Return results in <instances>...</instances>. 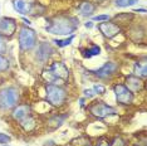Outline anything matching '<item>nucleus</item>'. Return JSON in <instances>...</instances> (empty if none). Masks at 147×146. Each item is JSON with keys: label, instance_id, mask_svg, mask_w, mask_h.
Instances as JSON below:
<instances>
[{"label": "nucleus", "instance_id": "nucleus-10", "mask_svg": "<svg viewBox=\"0 0 147 146\" xmlns=\"http://www.w3.org/2000/svg\"><path fill=\"white\" fill-rule=\"evenodd\" d=\"M118 69V66L116 64V63L113 62H107L105 66H102L99 69H97V71H94V74L97 76L98 78H108L109 76H112L113 73H116V71Z\"/></svg>", "mask_w": 147, "mask_h": 146}, {"label": "nucleus", "instance_id": "nucleus-8", "mask_svg": "<svg viewBox=\"0 0 147 146\" xmlns=\"http://www.w3.org/2000/svg\"><path fill=\"white\" fill-rule=\"evenodd\" d=\"M16 30V22L13 18H1L0 19V34L3 36H10L14 35Z\"/></svg>", "mask_w": 147, "mask_h": 146}, {"label": "nucleus", "instance_id": "nucleus-33", "mask_svg": "<svg viewBox=\"0 0 147 146\" xmlns=\"http://www.w3.org/2000/svg\"><path fill=\"white\" fill-rule=\"evenodd\" d=\"M135 146H141V145H135Z\"/></svg>", "mask_w": 147, "mask_h": 146}, {"label": "nucleus", "instance_id": "nucleus-12", "mask_svg": "<svg viewBox=\"0 0 147 146\" xmlns=\"http://www.w3.org/2000/svg\"><path fill=\"white\" fill-rule=\"evenodd\" d=\"M126 87L132 92V93H137L143 88V81L137 76H128L126 78Z\"/></svg>", "mask_w": 147, "mask_h": 146}, {"label": "nucleus", "instance_id": "nucleus-27", "mask_svg": "<svg viewBox=\"0 0 147 146\" xmlns=\"http://www.w3.org/2000/svg\"><path fill=\"white\" fill-rule=\"evenodd\" d=\"M94 146H111V144H109L105 137H102V139H99V140H97Z\"/></svg>", "mask_w": 147, "mask_h": 146}, {"label": "nucleus", "instance_id": "nucleus-17", "mask_svg": "<svg viewBox=\"0 0 147 146\" xmlns=\"http://www.w3.org/2000/svg\"><path fill=\"white\" fill-rule=\"evenodd\" d=\"M68 117V115H62V116H54L51 120L48 121V125H51L53 128H57L59 126H62V124L64 122V120Z\"/></svg>", "mask_w": 147, "mask_h": 146}, {"label": "nucleus", "instance_id": "nucleus-3", "mask_svg": "<svg viewBox=\"0 0 147 146\" xmlns=\"http://www.w3.org/2000/svg\"><path fill=\"white\" fill-rule=\"evenodd\" d=\"M19 101V92L14 87H8L0 91V108L8 110L15 107Z\"/></svg>", "mask_w": 147, "mask_h": 146}, {"label": "nucleus", "instance_id": "nucleus-32", "mask_svg": "<svg viewBox=\"0 0 147 146\" xmlns=\"http://www.w3.org/2000/svg\"><path fill=\"white\" fill-rule=\"evenodd\" d=\"M23 20H24V22H25V23H26V24H28V25H29V24H32V23H30V20H28V19H25V18H23Z\"/></svg>", "mask_w": 147, "mask_h": 146}, {"label": "nucleus", "instance_id": "nucleus-13", "mask_svg": "<svg viewBox=\"0 0 147 146\" xmlns=\"http://www.w3.org/2000/svg\"><path fill=\"white\" fill-rule=\"evenodd\" d=\"M13 118H14L15 121H23L24 118H26L28 116H30V106L28 105H20L18 106V107L14 108V111H13Z\"/></svg>", "mask_w": 147, "mask_h": 146}, {"label": "nucleus", "instance_id": "nucleus-16", "mask_svg": "<svg viewBox=\"0 0 147 146\" xmlns=\"http://www.w3.org/2000/svg\"><path fill=\"white\" fill-rule=\"evenodd\" d=\"M146 74H147L146 63H143V64H141L140 62L135 63V76H137V77H140V78H145Z\"/></svg>", "mask_w": 147, "mask_h": 146}, {"label": "nucleus", "instance_id": "nucleus-22", "mask_svg": "<svg viewBox=\"0 0 147 146\" xmlns=\"http://www.w3.org/2000/svg\"><path fill=\"white\" fill-rule=\"evenodd\" d=\"M92 89L94 91L96 95H103L106 92V87L105 86H102V84H94Z\"/></svg>", "mask_w": 147, "mask_h": 146}, {"label": "nucleus", "instance_id": "nucleus-34", "mask_svg": "<svg viewBox=\"0 0 147 146\" xmlns=\"http://www.w3.org/2000/svg\"><path fill=\"white\" fill-rule=\"evenodd\" d=\"M3 146H5V145H3Z\"/></svg>", "mask_w": 147, "mask_h": 146}, {"label": "nucleus", "instance_id": "nucleus-30", "mask_svg": "<svg viewBox=\"0 0 147 146\" xmlns=\"http://www.w3.org/2000/svg\"><path fill=\"white\" fill-rule=\"evenodd\" d=\"M133 11H135V13H138V11H141V13H146V9H135Z\"/></svg>", "mask_w": 147, "mask_h": 146}, {"label": "nucleus", "instance_id": "nucleus-19", "mask_svg": "<svg viewBox=\"0 0 147 146\" xmlns=\"http://www.w3.org/2000/svg\"><path fill=\"white\" fill-rule=\"evenodd\" d=\"M99 53H101V48H99L98 45H92V48L83 51V55H84L86 58H91L93 55H98Z\"/></svg>", "mask_w": 147, "mask_h": 146}, {"label": "nucleus", "instance_id": "nucleus-6", "mask_svg": "<svg viewBox=\"0 0 147 146\" xmlns=\"http://www.w3.org/2000/svg\"><path fill=\"white\" fill-rule=\"evenodd\" d=\"M116 101L121 105H131L133 101V93L125 84H116L113 87Z\"/></svg>", "mask_w": 147, "mask_h": 146}, {"label": "nucleus", "instance_id": "nucleus-15", "mask_svg": "<svg viewBox=\"0 0 147 146\" xmlns=\"http://www.w3.org/2000/svg\"><path fill=\"white\" fill-rule=\"evenodd\" d=\"M96 6L89 1H83L81 3V5L78 6V14L82 16H91L94 11Z\"/></svg>", "mask_w": 147, "mask_h": 146}, {"label": "nucleus", "instance_id": "nucleus-14", "mask_svg": "<svg viewBox=\"0 0 147 146\" xmlns=\"http://www.w3.org/2000/svg\"><path fill=\"white\" fill-rule=\"evenodd\" d=\"M13 6L19 14H28L30 13V8H32V4L26 3L25 0H14L13 1Z\"/></svg>", "mask_w": 147, "mask_h": 146}, {"label": "nucleus", "instance_id": "nucleus-1", "mask_svg": "<svg viewBox=\"0 0 147 146\" xmlns=\"http://www.w3.org/2000/svg\"><path fill=\"white\" fill-rule=\"evenodd\" d=\"M79 26V20L76 16L59 15L49 20V24L45 26V30L55 35H69L76 32Z\"/></svg>", "mask_w": 147, "mask_h": 146}, {"label": "nucleus", "instance_id": "nucleus-21", "mask_svg": "<svg viewBox=\"0 0 147 146\" xmlns=\"http://www.w3.org/2000/svg\"><path fill=\"white\" fill-rule=\"evenodd\" d=\"M9 68V61L0 54V72H4Z\"/></svg>", "mask_w": 147, "mask_h": 146}, {"label": "nucleus", "instance_id": "nucleus-23", "mask_svg": "<svg viewBox=\"0 0 147 146\" xmlns=\"http://www.w3.org/2000/svg\"><path fill=\"white\" fill-rule=\"evenodd\" d=\"M6 49H8V47H6L5 39H4V36L0 34V54H4V53H6Z\"/></svg>", "mask_w": 147, "mask_h": 146}, {"label": "nucleus", "instance_id": "nucleus-24", "mask_svg": "<svg viewBox=\"0 0 147 146\" xmlns=\"http://www.w3.org/2000/svg\"><path fill=\"white\" fill-rule=\"evenodd\" d=\"M93 20L94 22H108L109 20V15H107V14L96 15V16H93Z\"/></svg>", "mask_w": 147, "mask_h": 146}, {"label": "nucleus", "instance_id": "nucleus-5", "mask_svg": "<svg viewBox=\"0 0 147 146\" xmlns=\"http://www.w3.org/2000/svg\"><path fill=\"white\" fill-rule=\"evenodd\" d=\"M89 112L98 118H106L108 116L116 115V110L112 106H108L103 102H94L89 106Z\"/></svg>", "mask_w": 147, "mask_h": 146}, {"label": "nucleus", "instance_id": "nucleus-29", "mask_svg": "<svg viewBox=\"0 0 147 146\" xmlns=\"http://www.w3.org/2000/svg\"><path fill=\"white\" fill-rule=\"evenodd\" d=\"M84 25H86V28L91 29V28H92V26H93V23H92V22H87V23H86V24H84Z\"/></svg>", "mask_w": 147, "mask_h": 146}, {"label": "nucleus", "instance_id": "nucleus-31", "mask_svg": "<svg viewBox=\"0 0 147 146\" xmlns=\"http://www.w3.org/2000/svg\"><path fill=\"white\" fill-rule=\"evenodd\" d=\"M136 3H138V0H129V4L131 5H135Z\"/></svg>", "mask_w": 147, "mask_h": 146}, {"label": "nucleus", "instance_id": "nucleus-25", "mask_svg": "<svg viewBox=\"0 0 147 146\" xmlns=\"http://www.w3.org/2000/svg\"><path fill=\"white\" fill-rule=\"evenodd\" d=\"M116 5L119 8H126V6H131L129 4V0H116Z\"/></svg>", "mask_w": 147, "mask_h": 146}, {"label": "nucleus", "instance_id": "nucleus-18", "mask_svg": "<svg viewBox=\"0 0 147 146\" xmlns=\"http://www.w3.org/2000/svg\"><path fill=\"white\" fill-rule=\"evenodd\" d=\"M20 125L23 126L25 131H32L35 127V121L32 118V116H28L26 118H24L23 121H20Z\"/></svg>", "mask_w": 147, "mask_h": 146}, {"label": "nucleus", "instance_id": "nucleus-26", "mask_svg": "<svg viewBox=\"0 0 147 146\" xmlns=\"http://www.w3.org/2000/svg\"><path fill=\"white\" fill-rule=\"evenodd\" d=\"M11 140L10 136H8L6 134H3V132H0V144H6V142H9Z\"/></svg>", "mask_w": 147, "mask_h": 146}, {"label": "nucleus", "instance_id": "nucleus-9", "mask_svg": "<svg viewBox=\"0 0 147 146\" xmlns=\"http://www.w3.org/2000/svg\"><path fill=\"white\" fill-rule=\"evenodd\" d=\"M52 74H54L58 79L61 81H67L69 77V71L67 68V66L63 62H54L52 63V66L48 69Z\"/></svg>", "mask_w": 147, "mask_h": 146}, {"label": "nucleus", "instance_id": "nucleus-11", "mask_svg": "<svg viewBox=\"0 0 147 146\" xmlns=\"http://www.w3.org/2000/svg\"><path fill=\"white\" fill-rule=\"evenodd\" d=\"M52 53H53L52 45L49 44V43L44 42L38 47V51H36V59L42 63H45L49 58H51Z\"/></svg>", "mask_w": 147, "mask_h": 146}, {"label": "nucleus", "instance_id": "nucleus-2", "mask_svg": "<svg viewBox=\"0 0 147 146\" xmlns=\"http://www.w3.org/2000/svg\"><path fill=\"white\" fill-rule=\"evenodd\" d=\"M45 98L52 106H62L67 99V92L57 84H47L45 87Z\"/></svg>", "mask_w": 147, "mask_h": 146}, {"label": "nucleus", "instance_id": "nucleus-7", "mask_svg": "<svg viewBox=\"0 0 147 146\" xmlns=\"http://www.w3.org/2000/svg\"><path fill=\"white\" fill-rule=\"evenodd\" d=\"M98 29L99 32L103 34V36H106V38L108 39H112L115 38L117 34H119L121 33V28H119L117 24L115 23H111V22H102L98 24Z\"/></svg>", "mask_w": 147, "mask_h": 146}, {"label": "nucleus", "instance_id": "nucleus-20", "mask_svg": "<svg viewBox=\"0 0 147 146\" xmlns=\"http://www.w3.org/2000/svg\"><path fill=\"white\" fill-rule=\"evenodd\" d=\"M73 39H74V35H71L69 36L68 39H63V41H59V39H55L54 41V43L57 45H58V47H61V48H63V47H67V45H69L71 44V43L73 42Z\"/></svg>", "mask_w": 147, "mask_h": 146}, {"label": "nucleus", "instance_id": "nucleus-4", "mask_svg": "<svg viewBox=\"0 0 147 146\" xmlns=\"http://www.w3.org/2000/svg\"><path fill=\"white\" fill-rule=\"evenodd\" d=\"M36 33L30 28L23 26L19 32V47L23 51H29V49L34 48L36 44Z\"/></svg>", "mask_w": 147, "mask_h": 146}, {"label": "nucleus", "instance_id": "nucleus-28", "mask_svg": "<svg viewBox=\"0 0 147 146\" xmlns=\"http://www.w3.org/2000/svg\"><path fill=\"white\" fill-rule=\"evenodd\" d=\"M83 93H84V97H87V98H93V97L96 96L94 91H93V89H91V88L84 89V91H83Z\"/></svg>", "mask_w": 147, "mask_h": 146}]
</instances>
